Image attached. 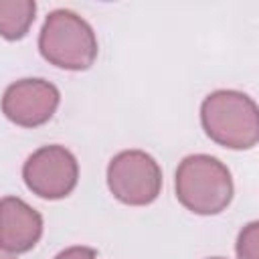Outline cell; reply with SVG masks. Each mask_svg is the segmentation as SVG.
Returning a JSON list of instances; mask_svg holds the SVG:
<instances>
[{
    "label": "cell",
    "mask_w": 259,
    "mask_h": 259,
    "mask_svg": "<svg viewBox=\"0 0 259 259\" xmlns=\"http://www.w3.org/2000/svg\"><path fill=\"white\" fill-rule=\"evenodd\" d=\"M176 198L194 214H219L233 198V176L214 156H186L176 170Z\"/></svg>",
    "instance_id": "obj_2"
},
{
    "label": "cell",
    "mask_w": 259,
    "mask_h": 259,
    "mask_svg": "<svg viewBox=\"0 0 259 259\" xmlns=\"http://www.w3.org/2000/svg\"><path fill=\"white\" fill-rule=\"evenodd\" d=\"M210 259H223V257H210Z\"/></svg>",
    "instance_id": "obj_12"
},
{
    "label": "cell",
    "mask_w": 259,
    "mask_h": 259,
    "mask_svg": "<svg viewBox=\"0 0 259 259\" xmlns=\"http://www.w3.org/2000/svg\"><path fill=\"white\" fill-rule=\"evenodd\" d=\"M0 259H14V257H12L10 253H6V251H2V249H0Z\"/></svg>",
    "instance_id": "obj_11"
},
{
    "label": "cell",
    "mask_w": 259,
    "mask_h": 259,
    "mask_svg": "<svg viewBox=\"0 0 259 259\" xmlns=\"http://www.w3.org/2000/svg\"><path fill=\"white\" fill-rule=\"evenodd\" d=\"M42 235V217L18 196L0 200V249L6 253L30 251Z\"/></svg>",
    "instance_id": "obj_7"
},
{
    "label": "cell",
    "mask_w": 259,
    "mask_h": 259,
    "mask_svg": "<svg viewBox=\"0 0 259 259\" xmlns=\"http://www.w3.org/2000/svg\"><path fill=\"white\" fill-rule=\"evenodd\" d=\"M61 101L59 89L45 79H20L6 87L2 113L16 125L38 127L47 123Z\"/></svg>",
    "instance_id": "obj_6"
},
{
    "label": "cell",
    "mask_w": 259,
    "mask_h": 259,
    "mask_svg": "<svg viewBox=\"0 0 259 259\" xmlns=\"http://www.w3.org/2000/svg\"><path fill=\"white\" fill-rule=\"evenodd\" d=\"M22 178L26 188L36 196L59 200L75 190L79 180V164L65 146L51 144L38 148L26 158Z\"/></svg>",
    "instance_id": "obj_5"
},
{
    "label": "cell",
    "mask_w": 259,
    "mask_h": 259,
    "mask_svg": "<svg viewBox=\"0 0 259 259\" xmlns=\"http://www.w3.org/2000/svg\"><path fill=\"white\" fill-rule=\"evenodd\" d=\"M95 257H97L95 249L85 247V245H75V247H69V249L61 251L55 259H95Z\"/></svg>",
    "instance_id": "obj_10"
},
{
    "label": "cell",
    "mask_w": 259,
    "mask_h": 259,
    "mask_svg": "<svg viewBox=\"0 0 259 259\" xmlns=\"http://www.w3.org/2000/svg\"><path fill=\"white\" fill-rule=\"evenodd\" d=\"M257 241H259V223L253 221L237 237V257L257 259Z\"/></svg>",
    "instance_id": "obj_9"
},
{
    "label": "cell",
    "mask_w": 259,
    "mask_h": 259,
    "mask_svg": "<svg viewBox=\"0 0 259 259\" xmlns=\"http://www.w3.org/2000/svg\"><path fill=\"white\" fill-rule=\"evenodd\" d=\"M107 188L119 202L144 206L158 198L162 190V170L150 154L123 150L109 160Z\"/></svg>",
    "instance_id": "obj_4"
},
{
    "label": "cell",
    "mask_w": 259,
    "mask_h": 259,
    "mask_svg": "<svg viewBox=\"0 0 259 259\" xmlns=\"http://www.w3.org/2000/svg\"><path fill=\"white\" fill-rule=\"evenodd\" d=\"M204 134L229 150H249L259 140V111L255 101L233 89H219L200 105Z\"/></svg>",
    "instance_id": "obj_1"
},
{
    "label": "cell",
    "mask_w": 259,
    "mask_h": 259,
    "mask_svg": "<svg viewBox=\"0 0 259 259\" xmlns=\"http://www.w3.org/2000/svg\"><path fill=\"white\" fill-rule=\"evenodd\" d=\"M38 51L45 61L67 71H85L97 59V36L77 12L53 10L38 34Z\"/></svg>",
    "instance_id": "obj_3"
},
{
    "label": "cell",
    "mask_w": 259,
    "mask_h": 259,
    "mask_svg": "<svg viewBox=\"0 0 259 259\" xmlns=\"http://www.w3.org/2000/svg\"><path fill=\"white\" fill-rule=\"evenodd\" d=\"M34 0H0V36L6 40L22 38L34 22Z\"/></svg>",
    "instance_id": "obj_8"
}]
</instances>
